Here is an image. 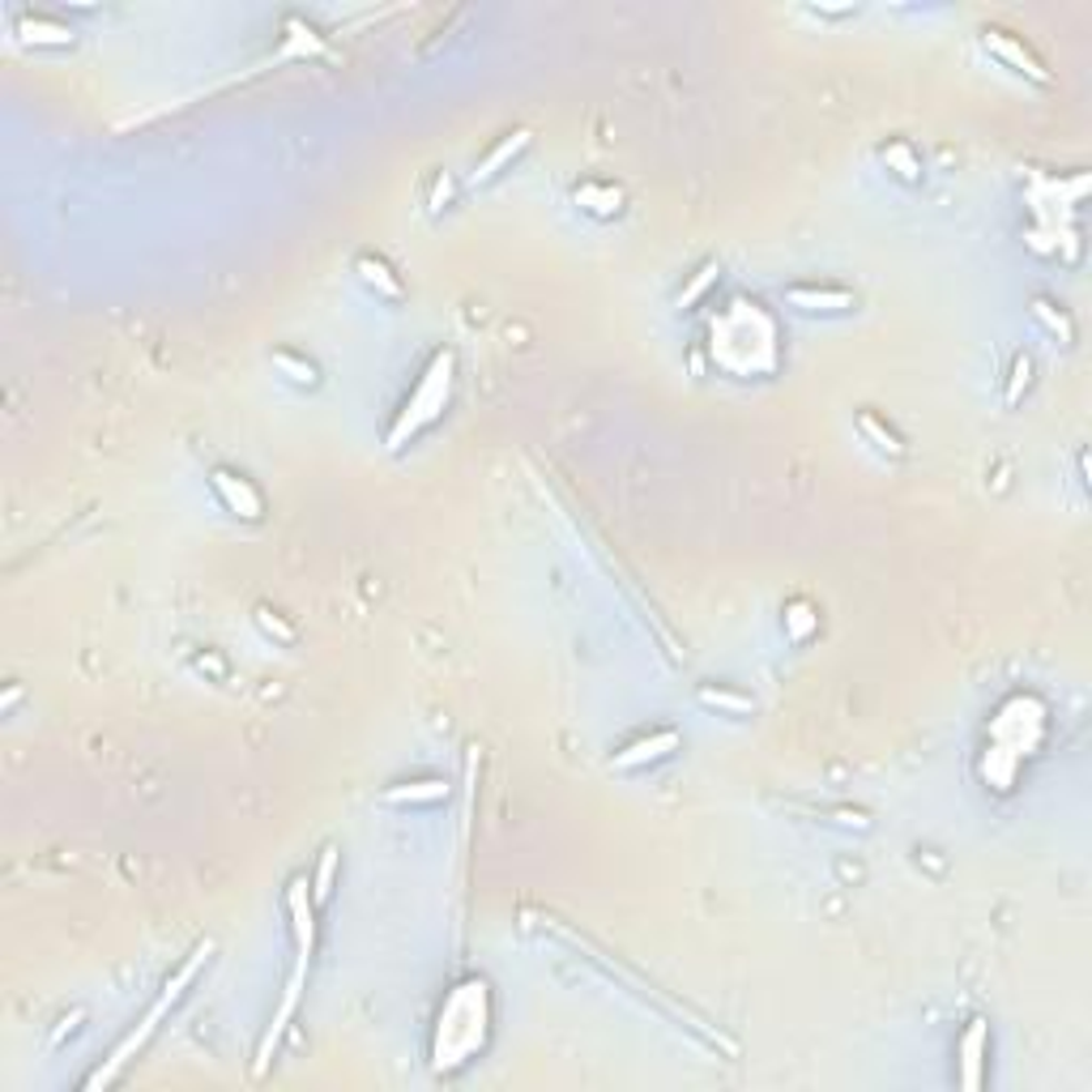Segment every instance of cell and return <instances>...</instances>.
<instances>
[{
    "mask_svg": "<svg viewBox=\"0 0 1092 1092\" xmlns=\"http://www.w3.org/2000/svg\"><path fill=\"white\" fill-rule=\"evenodd\" d=\"M487 1038H492V985L483 978H465L439 1003L436 1033H432V1066L457 1071L474 1054H483Z\"/></svg>",
    "mask_w": 1092,
    "mask_h": 1092,
    "instance_id": "obj_1",
    "label": "cell"
},
{
    "mask_svg": "<svg viewBox=\"0 0 1092 1092\" xmlns=\"http://www.w3.org/2000/svg\"><path fill=\"white\" fill-rule=\"evenodd\" d=\"M210 956H214V939H201V943H196V948L189 952V960H184V964H180V969H175V973L166 978V985L159 990V999H154V1003H150V1011L141 1015V1024H136L133 1033H129V1038L120 1041L115 1050H111L108 1063H103L99 1071H94V1075H90V1080H85V1089H108V1084H115V1080H120V1071L133 1063L136 1054L145 1050V1041L159 1033V1024L166 1020V1011H171L175 1003H180V999H184V990L196 982V973H201V969L210 964Z\"/></svg>",
    "mask_w": 1092,
    "mask_h": 1092,
    "instance_id": "obj_2",
    "label": "cell"
},
{
    "mask_svg": "<svg viewBox=\"0 0 1092 1092\" xmlns=\"http://www.w3.org/2000/svg\"><path fill=\"white\" fill-rule=\"evenodd\" d=\"M453 372H457V355L444 346V351L432 355L427 372L418 376L414 393H410V402L402 406V414H397V423L388 427V453L406 448V439H414L423 427H432L439 414H444V406H448V393H453Z\"/></svg>",
    "mask_w": 1092,
    "mask_h": 1092,
    "instance_id": "obj_3",
    "label": "cell"
},
{
    "mask_svg": "<svg viewBox=\"0 0 1092 1092\" xmlns=\"http://www.w3.org/2000/svg\"><path fill=\"white\" fill-rule=\"evenodd\" d=\"M1041 735H1045V705L1038 696H1011L990 717V747L1011 756V760L1033 756Z\"/></svg>",
    "mask_w": 1092,
    "mask_h": 1092,
    "instance_id": "obj_4",
    "label": "cell"
},
{
    "mask_svg": "<svg viewBox=\"0 0 1092 1092\" xmlns=\"http://www.w3.org/2000/svg\"><path fill=\"white\" fill-rule=\"evenodd\" d=\"M316 909L321 904L312 901V883L307 879H291L286 883V918H291V934H295V964H312L316 956Z\"/></svg>",
    "mask_w": 1092,
    "mask_h": 1092,
    "instance_id": "obj_5",
    "label": "cell"
},
{
    "mask_svg": "<svg viewBox=\"0 0 1092 1092\" xmlns=\"http://www.w3.org/2000/svg\"><path fill=\"white\" fill-rule=\"evenodd\" d=\"M303 982H307V969L295 964V973H291V982L282 990V1003L273 1011L270 1029H265V1038L256 1045V1063H252V1075H265L273 1063V1054H277V1045L286 1038V1029H291V1020H295V1011H300V999H303Z\"/></svg>",
    "mask_w": 1092,
    "mask_h": 1092,
    "instance_id": "obj_6",
    "label": "cell"
},
{
    "mask_svg": "<svg viewBox=\"0 0 1092 1092\" xmlns=\"http://www.w3.org/2000/svg\"><path fill=\"white\" fill-rule=\"evenodd\" d=\"M210 487H214V495L222 499V508H226V513H235V517H244V520L265 517V499H261V492L247 483L244 474H235V469L219 465V469H210Z\"/></svg>",
    "mask_w": 1092,
    "mask_h": 1092,
    "instance_id": "obj_7",
    "label": "cell"
},
{
    "mask_svg": "<svg viewBox=\"0 0 1092 1092\" xmlns=\"http://www.w3.org/2000/svg\"><path fill=\"white\" fill-rule=\"evenodd\" d=\"M990 1054V1020L973 1015L964 1024V1033L956 1041V1059H960V1084L964 1089H982V1063Z\"/></svg>",
    "mask_w": 1092,
    "mask_h": 1092,
    "instance_id": "obj_8",
    "label": "cell"
},
{
    "mask_svg": "<svg viewBox=\"0 0 1092 1092\" xmlns=\"http://www.w3.org/2000/svg\"><path fill=\"white\" fill-rule=\"evenodd\" d=\"M670 751H679V730H654V735H640V738H631L628 747H619V751L610 756V768L631 772V768H645V765L666 760Z\"/></svg>",
    "mask_w": 1092,
    "mask_h": 1092,
    "instance_id": "obj_9",
    "label": "cell"
},
{
    "mask_svg": "<svg viewBox=\"0 0 1092 1092\" xmlns=\"http://www.w3.org/2000/svg\"><path fill=\"white\" fill-rule=\"evenodd\" d=\"M982 43H985V52H994L1003 64H1011L1015 73H1024V78H1033V82H1050V73L1041 69V60L1015 34H1008V30H982Z\"/></svg>",
    "mask_w": 1092,
    "mask_h": 1092,
    "instance_id": "obj_10",
    "label": "cell"
},
{
    "mask_svg": "<svg viewBox=\"0 0 1092 1092\" xmlns=\"http://www.w3.org/2000/svg\"><path fill=\"white\" fill-rule=\"evenodd\" d=\"M529 141H534V133H529V129H513V133H504L492 145V150H487V154L478 159L474 175H469V184H492V180L499 175V171H504V166L517 163L520 154L529 150Z\"/></svg>",
    "mask_w": 1092,
    "mask_h": 1092,
    "instance_id": "obj_11",
    "label": "cell"
},
{
    "mask_svg": "<svg viewBox=\"0 0 1092 1092\" xmlns=\"http://www.w3.org/2000/svg\"><path fill=\"white\" fill-rule=\"evenodd\" d=\"M786 300L802 312H849L858 307V295L846 291V286H816V282H802V286H790Z\"/></svg>",
    "mask_w": 1092,
    "mask_h": 1092,
    "instance_id": "obj_12",
    "label": "cell"
},
{
    "mask_svg": "<svg viewBox=\"0 0 1092 1092\" xmlns=\"http://www.w3.org/2000/svg\"><path fill=\"white\" fill-rule=\"evenodd\" d=\"M18 34H22V43H34V48H69L73 43V27H64L60 18H48V13H30V9L18 13Z\"/></svg>",
    "mask_w": 1092,
    "mask_h": 1092,
    "instance_id": "obj_13",
    "label": "cell"
},
{
    "mask_svg": "<svg viewBox=\"0 0 1092 1092\" xmlns=\"http://www.w3.org/2000/svg\"><path fill=\"white\" fill-rule=\"evenodd\" d=\"M444 798H448V781H439V777L402 781V786H388L381 793V802H388V807H432V802H444Z\"/></svg>",
    "mask_w": 1092,
    "mask_h": 1092,
    "instance_id": "obj_14",
    "label": "cell"
},
{
    "mask_svg": "<svg viewBox=\"0 0 1092 1092\" xmlns=\"http://www.w3.org/2000/svg\"><path fill=\"white\" fill-rule=\"evenodd\" d=\"M576 205L589 210V214H598V219H610V214H619V205H624V189L598 184V180H585V184H576Z\"/></svg>",
    "mask_w": 1092,
    "mask_h": 1092,
    "instance_id": "obj_15",
    "label": "cell"
},
{
    "mask_svg": "<svg viewBox=\"0 0 1092 1092\" xmlns=\"http://www.w3.org/2000/svg\"><path fill=\"white\" fill-rule=\"evenodd\" d=\"M696 700H700L705 709L730 712V717H747V712H756V700H751V696L730 691V687H712V683H700V687H696Z\"/></svg>",
    "mask_w": 1092,
    "mask_h": 1092,
    "instance_id": "obj_16",
    "label": "cell"
},
{
    "mask_svg": "<svg viewBox=\"0 0 1092 1092\" xmlns=\"http://www.w3.org/2000/svg\"><path fill=\"white\" fill-rule=\"evenodd\" d=\"M355 270H358V277H363L367 286H376L381 295H388V300H402V282H397V273L388 270L381 256L363 252V256H355Z\"/></svg>",
    "mask_w": 1092,
    "mask_h": 1092,
    "instance_id": "obj_17",
    "label": "cell"
},
{
    "mask_svg": "<svg viewBox=\"0 0 1092 1092\" xmlns=\"http://www.w3.org/2000/svg\"><path fill=\"white\" fill-rule=\"evenodd\" d=\"M858 432H862V436L871 439V444H874V448H879V453H888V457H901V453H904L901 436H897L892 427H883V423L874 418L871 410H862V414H858Z\"/></svg>",
    "mask_w": 1092,
    "mask_h": 1092,
    "instance_id": "obj_18",
    "label": "cell"
},
{
    "mask_svg": "<svg viewBox=\"0 0 1092 1092\" xmlns=\"http://www.w3.org/2000/svg\"><path fill=\"white\" fill-rule=\"evenodd\" d=\"M337 846H325L321 849V858H316V874H312V901L316 904H328L333 897V879H337Z\"/></svg>",
    "mask_w": 1092,
    "mask_h": 1092,
    "instance_id": "obj_19",
    "label": "cell"
},
{
    "mask_svg": "<svg viewBox=\"0 0 1092 1092\" xmlns=\"http://www.w3.org/2000/svg\"><path fill=\"white\" fill-rule=\"evenodd\" d=\"M273 367H277V372H282L291 384H303V388H312V384L321 381L316 363H312V358L291 355V351H273Z\"/></svg>",
    "mask_w": 1092,
    "mask_h": 1092,
    "instance_id": "obj_20",
    "label": "cell"
},
{
    "mask_svg": "<svg viewBox=\"0 0 1092 1092\" xmlns=\"http://www.w3.org/2000/svg\"><path fill=\"white\" fill-rule=\"evenodd\" d=\"M816 628H819V615L807 606V601H793L790 610H786V631H790V640H807Z\"/></svg>",
    "mask_w": 1092,
    "mask_h": 1092,
    "instance_id": "obj_21",
    "label": "cell"
},
{
    "mask_svg": "<svg viewBox=\"0 0 1092 1092\" xmlns=\"http://www.w3.org/2000/svg\"><path fill=\"white\" fill-rule=\"evenodd\" d=\"M883 163L897 166V175H901V180H918V171H922V163L913 159V150H909L904 141H892V145H883Z\"/></svg>",
    "mask_w": 1092,
    "mask_h": 1092,
    "instance_id": "obj_22",
    "label": "cell"
},
{
    "mask_svg": "<svg viewBox=\"0 0 1092 1092\" xmlns=\"http://www.w3.org/2000/svg\"><path fill=\"white\" fill-rule=\"evenodd\" d=\"M717 273H721V265H717V261L700 265V270H696V277H691V282H687V286L679 291V307H691V303L700 300V295L709 291L712 282H717Z\"/></svg>",
    "mask_w": 1092,
    "mask_h": 1092,
    "instance_id": "obj_23",
    "label": "cell"
},
{
    "mask_svg": "<svg viewBox=\"0 0 1092 1092\" xmlns=\"http://www.w3.org/2000/svg\"><path fill=\"white\" fill-rule=\"evenodd\" d=\"M1033 316H1038V321L1050 328V333H1059L1063 342H1071V333H1075V328H1071V321H1066L1063 312H1054V303H1050V300H1033Z\"/></svg>",
    "mask_w": 1092,
    "mask_h": 1092,
    "instance_id": "obj_24",
    "label": "cell"
},
{
    "mask_svg": "<svg viewBox=\"0 0 1092 1092\" xmlns=\"http://www.w3.org/2000/svg\"><path fill=\"white\" fill-rule=\"evenodd\" d=\"M256 628L265 631V636H273V640H282V645H291V640H295V628H291V624H282V615L270 610V606H256Z\"/></svg>",
    "mask_w": 1092,
    "mask_h": 1092,
    "instance_id": "obj_25",
    "label": "cell"
},
{
    "mask_svg": "<svg viewBox=\"0 0 1092 1092\" xmlns=\"http://www.w3.org/2000/svg\"><path fill=\"white\" fill-rule=\"evenodd\" d=\"M1029 372H1033V363L1029 355H1015V367H1011V388H1008V402H1020V393L1029 388Z\"/></svg>",
    "mask_w": 1092,
    "mask_h": 1092,
    "instance_id": "obj_26",
    "label": "cell"
},
{
    "mask_svg": "<svg viewBox=\"0 0 1092 1092\" xmlns=\"http://www.w3.org/2000/svg\"><path fill=\"white\" fill-rule=\"evenodd\" d=\"M196 670H201V675L210 670V675H219V679H222V675H226V666H222V661H219V657H214V654L196 657Z\"/></svg>",
    "mask_w": 1092,
    "mask_h": 1092,
    "instance_id": "obj_27",
    "label": "cell"
}]
</instances>
